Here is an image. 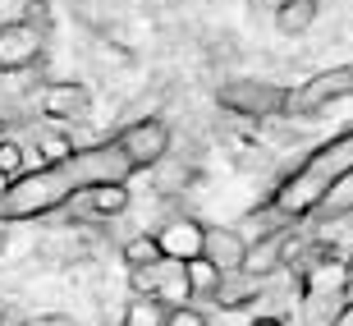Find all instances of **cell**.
Here are the masks:
<instances>
[{"label": "cell", "instance_id": "1", "mask_svg": "<svg viewBox=\"0 0 353 326\" xmlns=\"http://www.w3.org/2000/svg\"><path fill=\"white\" fill-rule=\"evenodd\" d=\"M138 170L124 157V147L115 138H105L97 147H79L69 152L65 161H51V166H32L23 180L10 184V193L0 202V225L14 221H41V216H55L65 211L69 202L97 184H129Z\"/></svg>", "mask_w": 353, "mask_h": 326}, {"label": "cell", "instance_id": "2", "mask_svg": "<svg viewBox=\"0 0 353 326\" xmlns=\"http://www.w3.org/2000/svg\"><path fill=\"white\" fill-rule=\"evenodd\" d=\"M349 170H353V129H344L330 143L316 147L307 161H299V170H289L285 180L275 184V193L266 198V207H257V216H271V230L307 221V216H316L326 193Z\"/></svg>", "mask_w": 353, "mask_h": 326}, {"label": "cell", "instance_id": "3", "mask_svg": "<svg viewBox=\"0 0 353 326\" xmlns=\"http://www.w3.org/2000/svg\"><path fill=\"white\" fill-rule=\"evenodd\" d=\"M129 285H133V294H143V299L165 303L170 313H188L197 303L193 285H188V262H179V258H161L157 267L129 271Z\"/></svg>", "mask_w": 353, "mask_h": 326}, {"label": "cell", "instance_id": "4", "mask_svg": "<svg viewBox=\"0 0 353 326\" xmlns=\"http://www.w3.org/2000/svg\"><path fill=\"white\" fill-rule=\"evenodd\" d=\"M353 97V65L335 69H316L312 79H303L299 88H289L285 97V115H321L326 106Z\"/></svg>", "mask_w": 353, "mask_h": 326}, {"label": "cell", "instance_id": "5", "mask_svg": "<svg viewBox=\"0 0 353 326\" xmlns=\"http://www.w3.org/2000/svg\"><path fill=\"white\" fill-rule=\"evenodd\" d=\"M285 97H289V88H275V83H262V79H230L216 88V102L243 119L285 115Z\"/></svg>", "mask_w": 353, "mask_h": 326}, {"label": "cell", "instance_id": "6", "mask_svg": "<svg viewBox=\"0 0 353 326\" xmlns=\"http://www.w3.org/2000/svg\"><path fill=\"white\" fill-rule=\"evenodd\" d=\"M115 143L124 147V157L133 161V170H152V166H161V161L170 157V129H165V119H157V115L124 124V129L115 133Z\"/></svg>", "mask_w": 353, "mask_h": 326}, {"label": "cell", "instance_id": "7", "mask_svg": "<svg viewBox=\"0 0 353 326\" xmlns=\"http://www.w3.org/2000/svg\"><path fill=\"white\" fill-rule=\"evenodd\" d=\"M41 51H46V32L41 28L23 23V19L5 23L0 28V79L5 74H28L41 60Z\"/></svg>", "mask_w": 353, "mask_h": 326}, {"label": "cell", "instance_id": "8", "mask_svg": "<svg viewBox=\"0 0 353 326\" xmlns=\"http://www.w3.org/2000/svg\"><path fill=\"white\" fill-rule=\"evenodd\" d=\"M92 111V92L74 79H55L37 88V115L51 119V124H79Z\"/></svg>", "mask_w": 353, "mask_h": 326}, {"label": "cell", "instance_id": "9", "mask_svg": "<svg viewBox=\"0 0 353 326\" xmlns=\"http://www.w3.org/2000/svg\"><path fill=\"white\" fill-rule=\"evenodd\" d=\"M299 235V225H285V230H271V235L252 239L248 244V258H243V276L252 280H271L275 271H285V253Z\"/></svg>", "mask_w": 353, "mask_h": 326}, {"label": "cell", "instance_id": "10", "mask_svg": "<svg viewBox=\"0 0 353 326\" xmlns=\"http://www.w3.org/2000/svg\"><path fill=\"white\" fill-rule=\"evenodd\" d=\"M65 211H74V221H79V211L83 221H119L129 211V184H97V189L74 198Z\"/></svg>", "mask_w": 353, "mask_h": 326}, {"label": "cell", "instance_id": "11", "mask_svg": "<svg viewBox=\"0 0 353 326\" xmlns=\"http://www.w3.org/2000/svg\"><path fill=\"white\" fill-rule=\"evenodd\" d=\"M161 239V253L165 258H179V262H193L202 258V244H207V225L193 221V216H174V221H165L157 230Z\"/></svg>", "mask_w": 353, "mask_h": 326}, {"label": "cell", "instance_id": "12", "mask_svg": "<svg viewBox=\"0 0 353 326\" xmlns=\"http://www.w3.org/2000/svg\"><path fill=\"white\" fill-rule=\"evenodd\" d=\"M202 258H211L225 276L243 271V258H248V239L239 235L234 225H207V244H202Z\"/></svg>", "mask_w": 353, "mask_h": 326}, {"label": "cell", "instance_id": "13", "mask_svg": "<svg viewBox=\"0 0 353 326\" xmlns=\"http://www.w3.org/2000/svg\"><path fill=\"white\" fill-rule=\"evenodd\" d=\"M316 23V0H280L275 5V32L280 37H303Z\"/></svg>", "mask_w": 353, "mask_h": 326}, {"label": "cell", "instance_id": "14", "mask_svg": "<svg viewBox=\"0 0 353 326\" xmlns=\"http://www.w3.org/2000/svg\"><path fill=\"white\" fill-rule=\"evenodd\" d=\"M170 308L165 303H157V299H143V294H133L129 299V308H124V322L119 326H170Z\"/></svg>", "mask_w": 353, "mask_h": 326}, {"label": "cell", "instance_id": "15", "mask_svg": "<svg viewBox=\"0 0 353 326\" xmlns=\"http://www.w3.org/2000/svg\"><path fill=\"white\" fill-rule=\"evenodd\" d=\"M221 280H225V271L211 258H193V262H188V285H193V299L197 303L211 299V294L221 289ZM197 303H193V308H197Z\"/></svg>", "mask_w": 353, "mask_h": 326}, {"label": "cell", "instance_id": "16", "mask_svg": "<svg viewBox=\"0 0 353 326\" xmlns=\"http://www.w3.org/2000/svg\"><path fill=\"white\" fill-rule=\"evenodd\" d=\"M316 216H321V221H349L353 216V170L326 193V202L316 207Z\"/></svg>", "mask_w": 353, "mask_h": 326}, {"label": "cell", "instance_id": "17", "mask_svg": "<svg viewBox=\"0 0 353 326\" xmlns=\"http://www.w3.org/2000/svg\"><path fill=\"white\" fill-rule=\"evenodd\" d=\"M161 258H165V253H161V239H157V235H133L129 244H124V267H129V271L157 267Z\"/></svg>", "mask_w": 353, "mask_h": 326}, {"label": "cell", "instance_id": "18", "mask_svg": "<svg viewBox=\"0 0 353 326\" xmlns=\"http://www.w3.org/2000/svg\"><path fill=\"white\" fill-rule=\"evenodd\" d=\"M0 175L5 180H23L28 175V157H23V143L14 138V133H0Z\"/></svg>", "mask_w": 353, "mask_h": 326}, {"label": "cell", "instance_id": "19", "mask_svg": "<svg viewBox=\"0 0 353 326\" xmlns=\"http://www.w3.org/2000/svg\"><path fill=\"white\" fill-rule=\"evenodd\" d=\"M92 51L101 55V60H110V65H133V51H129V46H119V41H110L105 32L92 37Z\"/></svg>", "mask_w": 353, "mask_h": 326}, {"label": "cell", "instance_id": "20", "mask_svg": "<svg viewBox=\"0 0 353 326\" xmlns=\"http://www.w3.org/2000/svg\"><path fill=\"white\" fill-rule=\"evenodd\" d=\"M23 23L51 32V0H28V5H23Z\"/></svg>", "mask_w": 353, "mask_h": 326}, {"label": "cell", "instance_id": "21", "mask_svg": "<svg viewBox=\"0 0 353 326\" xmlns=\"http://www.w3.org/2000/svg\"><path fill=\"white\" fill-rule=\"evenodd\" d=\"M23 326H79V322L65 317V313H37V317H28Z\"/></svg>", "mask_w": 353, "mask_h": 326}, {"label": "cell", "instance_id": "22", "mask_svg": "<svg viewBox=\"0 0 353 326\" xmlns=\"http://www.w3.org/2000/svg\"><path fill=\"white\" fill-rule=\"evenodd\" d=\"M252 326H289V322H285V317H280V313H266V317H257V322H252Z\"/></svg>", "mask_w": 353, "mask_h": 326}, {"label": "cell", "instance_id": "23", "mask_svg": "<svg viewBox=\"0 0 353 326\" xmlns=\"http://www.w3.org/2000/svg\"><path fill=\"white\" fill-rule=\"evenodd\" d=\"M349 271H353V244H349Z\"/></svg>", "mask_w": 353, "mask_h": 326}, {"label": "cell", "instance_id": "24", "mask_svg": "<svg viewBox=\"0 0 353 326\" xmlns=\"http://www.w3.org/2000/svg\"><path fill=\"white\" fill-rule=\"evenodd\" d=\"M19 326H23V322H19Z\"/></svg>", "mask_w": 353, "mask_h": 326}, {"label": "cell", "instance_id": "25", "mask_svg": "<svg viewBox=\"0 0 353 326\" xmlns=\"http://www.w3.org/2000/svg\"><path fill=\"white\" fill-rule=\"evenodd\" d=\"M0 133H5V129H0Z\"/></svg>", "mask_w": 353, "mask_h": 326}]
</instances>
